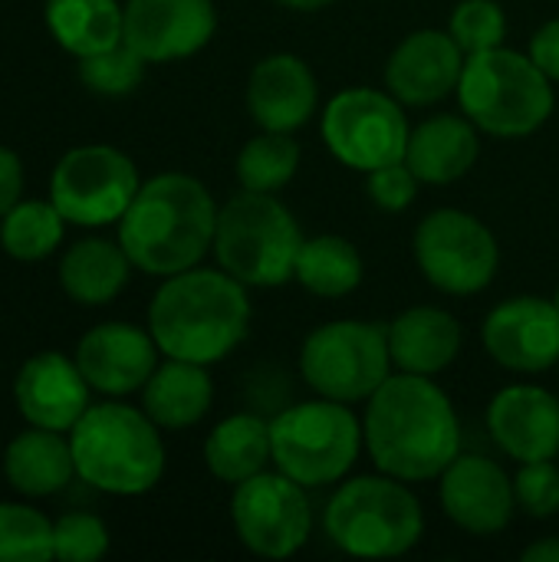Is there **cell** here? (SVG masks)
I'll use <instances>...</instances> for the list:
<instances>
[{
	"mask_svg": "<svg viewBox=\"0 0 559 562\" xmlns=\"http://www.w3.org/2000/svg\"><path fill=\"white\" fill-rule=\"evenodd\" d=\"M362 435L372 464L405 484L438 481L461 454V422L435 375L392 372L366 402Z\"/></svg>",
	"mask_w": 559,
	"mask_h": 562,
	"instance_id": "cell-1",
	"label": "cell"
},
{
	"mask_svg": "<svg viewBox=\"0 0 559 562\" xmlns=\"http://www.w3.org/2000/svg\"><path fill=\"white\" fill-rule=\"evenodd\" d=\"M250 296L227 270L191 267L165 277L148 306V333L165 359L214 366L250 333Z\"/></svg>",
	"mask_w": 559,
	"mask_h": 562,
	"instance_id": "cell-2",
	"label": "cell"
},
{
	"mask_svg": "<svg viewBox=\"0 0 559 562\" xmlns=\"http://www.w3.org/2000/svg\"><path fill=\"white\" fill-rule=\"evenodd\" d=\"M217 204L211 191L181 171L142 181L119 221V244L132 267L148 277H175L214 250Z\"/></svg>",
	"mask_w": 559,
	"mask_h": 562,
	"instance_id": "cell-3",
	"label": "cell"
},
{
	"mask_svg": "<svg viewBox=\"0 0 559 562\" xmlns=\"http://www.w3.org/2000/svg\"><path fill=\"white\" fill-rule=\"evenodd\" d=\"M161 428L122 402L89 405L69 431L76 477L112 497H142L165 474Z\"/></svg>",
	"mask_w": 559,
	"mask_h": 562,
	"instance_id": "cell-4",
	"label": "cell"
},
{
	"mask_svg": "<svg viewBox=\"0 0 559 562\" xmlns=\"http://www.w3.org/2000/svg\"><path fill=\"white\" fill-rule=\"evenodd\" d=\"M323 530L346 557L395 560L422 543L425 510L405 481L379 471L339 481L323 510Z\"/></svg>",
	"mask_w": 559,
	"mask_h": 562,
	"instance_id": "cell-5",
	"label": "cell"
},
{
	"mask_svg": "<svg viewBox=\"0 0 559 562\" xmlns=\"http://www.w3.org/2000/svg\"><path fill=\"white\" fill-rule=\"evenodd\" d=\"M455 95L461 112L494 138L534 135L547 125L557 105L554 79L530 59V53L507 46L468 56Z\"/></svg>",
	"mask_w": 559,
	"mask_h": 562,
	"instance_id": "cell-6",
	"label": "cell"
},
{
	"mask_svg": "<svg viewBox=\"0 0 559 562\" xmlns=\"http://www.w3.org/2000/svg\"><path fill=\"white\" fill-rule=\"evenodd\" d=\"M303 231L293 211L264 191L234 194L217 211L214 257L217 267L241 280L247 290H273L293 280Z\"/></svg>",
	"mask_w": 559,
	"mask_h": 562,
	"instance_id": "cell-7",
	"label": "cell"
},
{
	"mask_svg": "<svg viewBox=\"0 0 559 562\" xmlns=\"http://www.w3.org/2000/svg\"><path fill=\"white\" fill-rule=\"evenodd\" d=\"M273 468L306 491L346 481L366 448L362 422L333 398L297 402L270 418Z\"/></svg>",
	"mask_w": 559,
	"mask_h": 562,
	"instance_id": "cell-8",
	"label": "cell"
},
{
	"mask_svg": "<svg viewBox=\"0 0 559 562\" xmlns=\"http://www.w3.org/2000/svg\"><path fill=\"white\" fill-rule=\"evenodd\" d=\"M392 372L389 323L333 319L316 326L300 349V379L306 389L343 405L369 402Z\"/></svg>",
	"mask_w": 559,
	"mask_h": 562,
	"instance_id": "cell-9",
	"label": "cell"
},
{
	"mask_svg": "<svg viewBox=\"0 0 559 562\" xmlns=\"http://www.w3.org/2000/svg\"><path fill=\"white\" fill-rule=\"evenodd\" d=\"M412 254L422 277L448 296H474L488 290L501 267L494 231L461 207H438L425 214L415 227Z\"/></svg>",
	"mask_w": 559,
	"mask_h": 562,
	"instance_id": "cell-10",
	"label": "cell"
},
{
	"mask_svg": "<svg viewBox=\"0 0 559 562\" xmlns=\"http://www.w3.org/2000/svg\"><path fill=\"white\" fill-rule=\"evenodd\" d=\"M320 128L333 158L362 175L392 161H405L412 132L405 105L389 89L372 86L336 92L323 109Z\"/></svg>",
	"mask_w": 559,
	"mask_h": 562,
	"instance_id": "cell-11",
	"label": "cell"
},
{
	"mask_svg": "<svg viewBox=\"0 0 559 562\" xmlns=\"http://www.w3.org/2000/svg\"><path fill=\"white\" fill-rule=\"evenodd\" d=\"M138 188V168L125 151L112 145H79L56 161L49 201L69 224L105 227L122 221Z\"/></svg>",
	"mask_w": 559,
	"mask_h": 562,
	"instance_id": "cell-12",
	"label": "cell"
},
{
	"mask_svg": "<svg viewBox=\"0 0 559 562\" xmlns=\"http://www.w3.org/2000/svg\"><path fill=\"white\" fill-rule=\"evenodd\" d=\"M310 491L277 468L254 474L231 494V524L237 540L260 560H290L313 537Z\"/></svg>",
	"mask_w": 559,
	"mask_h": 562,
	"instance_id": "cell-13",
	"label": "cell"
},
{
	"mask_svg": "<svg viewBox=\"0 0 559 562\" xmlns=\"http://www.w3.org/2000/svg\"><path fill=\"white\" fill-rule=\"evenodd\" d=\"M438 504L458 530L494 537L517 514L514 477L488 454H458L438 477Z\"/></svg>",
	"mask_w": 559,
	"mask_h": 562,
	"instance_id": "cell-14",
	"label": "cell"
},
{
	"mask_svg": "<svg viewBox=\"0 0 559 562\" xmlns=\"http://www.w3.org/2000/svg\"><path fill=\"white\" fill-rule=\"evenodd\" d=\"M481 339L501 369L547 372L559 366V306L544 296H511L488 313Z\"/></svg>",
	"mask_w": 559,
	"mask_h": 562,
	"instance_id": "cell-15",
	"label": "cell"
},
{
	"mask_svg": "<svg viewBox=\"0 0 559 562\" xmlns=\"http://www.w3.org/2000/svg\"><path fill=\"white\" fill-rule=\"evenodd\" d=\"M217 33L214 0H128L125 43L145 63H175L201 53Z\"/></svg>",
	"mask_w": 559,
	"mask_h": 562,
	"instance_id": "cell-16",
	"label": "cell"
},
{
	"mask_svg": "<svg viewBox=\"0 0 559 562\" xmlns=\"http://www.w3.org/2000/svg\"><path fill=\"white\" fill-rule=\"evenodd\" d=\"M468 53L448 30H415L385 59V89L402 105H435L458 92Z\"/></svg>",
	"mask_w": 559,
	"mask_h": 562,
	"instance_id": "cell-17",
	"label": "cell"
},
{
	"mask_svg": "<svg viewBox=\"0 0 559 562\" xmlns=\"http://www.w3.org/2000/svg\"><path fill=\"white\" fill-rule=\"evenodd\" d=\"M158 356L161 349L148 329L132 323H102L79 339L72 359L96 392L122 398L145 389L158 369Z\"/></svg>",
	"mask_w": 559,
	"mask_h": 562,
	"instance_id": "cell-18",
	"label": "cell"
},
{
	"mask_svg": "<svg viewBox=\"0 0 559 562\" xmlns=\"http://www.w3.org/2000/svg\"><path fill=\"white\" fill-rule=\"evenodd\" d=\"M488 431L517 464L550 461L559 454V398L544 385H507L488 405Z\"/></svg>",
	"mask_w": 559,
	"mask_h": 562,
	"instance_id": "cell-19",
	"label": "cell"
},
{
	"mask_svg": "<svg viewBox=\"0 0 559 562\" xmlns=\"http://www.w3.org/2000/svg\"><path fill=\"white\" fill-rule=\"evenodd\" d=\"M247 109L267 132H297L320 109V82L297 53L264 56L247 79Z\"/></svg>",
	"mask_w": 559,
	"mask_h": 562,
	"instance_id": "cell-20",
	"label": "cell"
},
{
	"mask_svg": "<svg viewBox=\"0 0 559 562\" xmlns=\"http://www.w3.org/2000/svg\"><path fill=\"white\" fill-rule=\"evenodd\" d=\"M92 385L79 372L76 359L63 352H36L23 362L13 395L20 405V415L36 428L53 431H72V425L86 415Z\"/></svg>",
	"mask_w": 559,
	"mask_h": 562,
	"instance_id": "cell-21",
	"label": "cell"
},
{
	"mask_svg": "<svg viewBox=\"0 0 559 562\" xmlns=\"http://www.w3.org/2000/svg\"><path fill=\"white\" fill-rule=\"evenodd\" d=\"M481 158V128L461 112H438L409 132L405 165L422 184H451Z\"/></svg>",
	"mask_w": 559,
	"mask_h": 562,
	"instance_id": "cell-22",
	"label": "cell"
},
{
	"mask_svg": "<svg viewBox=\"0 0 559 562\" xmlns=\"http://www.w3.org/2000/svg\"><path fill=\"white\" fill-rule=\"evenodd\" d=\"M461 323L438 306H412L389 323V352L395 372L441 375L461 356Z\"/></svg>",
	"mask_w": 559,
	"mask_h": 562,
	"instance_id": "cell-23",
	"label": "cell"
},
{
	"mask_svg": "<svg viewBox=\"0 0 559 562\" xmlns=\"http://www.w3.org/2000/svg\"><path fill=\"white\" fill-rule=\"evenodd\" d=\"M214 405V382L208 366L165 359L142 389V408L161 431L194 428Z\"/></svg>",
	"mask_w": 559,
	"mask_h": 562,
	"instance_id": "cell-24",
	"label": "cell"
},
{
	"mask_svg": "<svg viewBox=\"0 0 559 562\" xmlns=\"http://www.w3.org/2000/svg\"><path fill=\"white\" fill-rule=\"evenodd\" d=\"M3 477L23 497H49L59 494L76 477V461L69 438L53 428H36L16 435L3 454Z\"/></svg>",
	"mask_w": 559,
	"mask_h": 562,
	"instance_id": "cell-25",
	"label": "cell"
},
{
	"mask_svg": "<svg viewBox=\"0 0 559 562\" xmlns=\"http://www.w3.org/2000/svg\"><path fill=\"white\" fill-rule=\"evenodd\" d=\"M270 464H273V445H270V422L264 415L254 412L231 415L217 422L204 441V468L231 487L250 481Z\"/></svg>",
	"mask_w": 559,
	"mask_h": 562,
	"instance_id": "cell-26",
	"label": "cell"
},
{
	"mask_svg": "<svg viewBox=\"0 0 559 562\" xmlns=\"http://www.w3.org/2000/svg\"><path fill=\"white\" fill-rule=\"evenodd\" d=\"M132 273V260L122 244L89 237L72 244L59 260V286L79 306H105L112 303Z\"/></svg>",
	"mask_w": 559,
	"mask_h": 562,
	"instance_id": "cell-27",
	"label": "cell"
},
{
	"mask_svg": "<svg viewBox=\"0 0 559 562\" xmlns=\"http://www.w3.org/2000/svg\"><path fill=\"white\" fill-rule=\"evenodd\" d=\"M43 16L53 40L79 59L125 36V7H119V0H46Z\"/></svg>",
	"mask_w": 559,
	"mask_h": 562,
	"instance_id": "cell-28",
	"label": "cell"
},
{
	"mask_svg": "<svg viewBox=\"0 0 559 562\" xmlns=\"http://www.w3.org/2000/svg\"><path fill=\"white\" fill-rule=\"evenodd\" d=\"M362 273H366V263L353 240H346L339 234L303 237L293 280L306 293H313L320 300H343L359 290Z\"/></svg>",
	"mask_w": 559,
	"mask_h": 562,
	"instance_id": "cell-29",
	"label": "cell"
},
{
	"mask_svg": "<svg viewBox=\"0 0 559 562\" xmlns=\"http://www.w3.org/2000/svg\"><path fill=\"white\" fill-rule=\"evenodd\" d=\"M300 171V145L293 142V132H267L254 135L234 161V175L244 191H264L277 194L283 191Z\"/></svg>",
	"mask_w": 559,
	"mask_h": 562,
	"instance_id": "cell-30",
	"label": "cell"
},
{
	"mask_svg": "<svg viewBox=\"0 0 559 562\" xmlns=\"http://www.w3.org/2000/svg\"><path fill=\"white\" fill-rule=\"evenodd\" d=\"M66 224L53 201H16L0 217V247L13 260H43L59 247Z\"/></svg>",
	"mask_w": 559,
	"mask_h": 562,
	"instance_id": "cell-31",
	"label": "cell"
},
{
	"mask_svg": "<svg viewBox=\"0 0 559 562\" xmlns=\"http://www.w3.org/2000/svg\"><path fill=\"white\" fill-rule=\"evenodd\" d=\"M56 560L53 520L30 504H0V562Z\"/></svg>",
	"mask_w": 559,
	"mask_h": 562,
	"instance_id": "cell-32",
	"label": "cell"
},
{
	"mask_svg": "<svg viewBox=\"0 0 559 562\" xmlns=\"http://www.w3.org/2000/svg\"><path fill=\"white\" fill-rule=\"evenodd\" d=\"M145 59L122 40L102 53L82 56L79 59V79L89 92L96 95H128L138 89V82L145 79Z\"/></svg>",
	"mask_w": 559,
	"mask_h": 562,
	"instance_id": "cell-33",
	"label": "cell"
},
{
	"mask_svg": "<svg viewBox=\"0 0 559 562\" xmlns=\"http://www.w3.org/2000/svg\"><path fill=\"white\" fill-rule=\"evenodd\" d=\"M448 33L458 40V46L474 56L504 46L507 36V13L497 0H461L451 10Z\"/></svg>",
	"mask_w": 559,
	"mask_h": 562,
	"instance_id": "cell-34",
	"label": "cell"
},
{
	"mask_svg": "<svg viewBox=\"0 0 559 562\" xmlns=\"http://www.w3.org/2000/svg\"><path fill=\"white\" fill-rule=\"evenodd\" d=\"M53 543L59 562H96L109 553V530L92 514H63L53 524Z\"/></svg>",
	"mask_w": 559,
	"mask_h": 562,
	"instance_id": "cell-35",
	"label": "cell"
},
{
	"mask_svg": "<svg viewBox=\"0 0 559 562\" xmlns=\"http://www.w3.org/2000/svg\"><path fill=\"white\" fill-rule=\"evenodd\" d=\"M517 510H524L534 520H550L559 514V468L550 461H530L521 464L514 477Z\"/></svg>",
	"mask_w": 559,
	"mask_h": 562,
	"instance_id": "cell-36",
	"label": "cell"
},
{
	"mask_svg": "<svg viewBox=\"0 0 559 562\" xmlns=\"http://www.w3.org/2000/svg\"><path fill=\"white\" fill-rule=\"evenodd\" d=\"M418 188H422V181L405 161H392V165L366 175V194L372 198V204H379L382 211H392V214L412 207V201L418 198Z\"/></svg>",
	"mask_w": 559,
	"mask_h": 562,
	"instance_id": "cell-37",
	"label": "cell"
},
{
	"mask_svg": "<svg viewBox=\"0 0 559 562\" xmlns=\"http://www.w3.org/2000/svg\"><path fill=\"white\" fill-rule=\"evenodd\" d=\"M530 59L559 82V20H547L534 36H530Z\"/></svg>",
	"mask_w": 559,
	"mask_h": 562,
	"instance_id": "cell-38",
	"label": "cell"
},
{
	"mask_svg": "<svg viewBox=\"0 0 559 562\" xmlns=\"http://www.w3.org/2000/svg\"><path fill=\"white\" fill-rule=\"evenodd\" d=\"M20 191H23V165L16 151L0 145V217L20 201Z\"/></svg>",
	"mask_w": 559,
	"mask_h": 562,
	"instance_id": "cell-39",
	"label": "cell"
},
{
	"mask_svg": "<svg viewBox=\"0 0 559 562\" xmlns=\"http://www.w3.org/2000/svg\"><path fill=\"white\" fill-rule=\"evenodd\" d=\"M521 557L524 562H559V537H544V540L530 543Z\"/></svg>",
	"mask_w": 559,
	"mask_h": 562,
	"instance_id": "cell-40",
	"label": "cell"
},
{
	"mask_svg": "<svg viewBox=\"0 0 559 562\" xmlns=\"http://www.w3.org/2000/svg\"><path fill=\"white\" fill-rule=\"evenodd\" d=\"M273 3H280L287 10H297V13H316V10L329 7L333 0H273Z\"/></svg>",
	"mask_w": 559,
	"mask_h": 562,
	"instance_id": "cell-41",
	"label": "cell"
},
{
	"mask_svg": "<svg viewBox=\"0 0 559 562\" xmlns=\"http://www.w3.org/2000/svg\"><path fill=\"white\" fill-rule=\"evenodd\" d=\"M554 303H557V306H559V290H557V296H554Z\"/></svg>",
	"mask_w": 559,
	"mask_h": 562,
	"instance_id": "cell-42",
	"label": "cell"
}]
</instances>
